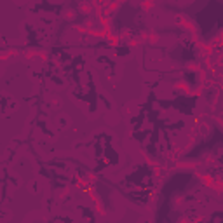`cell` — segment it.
<instances>
[{
	"label": "cell",
	"instance_id": "1",
	"mask_svg": "<svg viewBox=\"0 0 223 223\" xmlns=\"http://www.w3.org/2000/svg\"><path fill=\"white\" fill-rule=\"evenodd\" d=\"M64 18L73 19V18H75V12H73V11H64Z\"/></svg>",
	"mask_w": 223,
	"mask_h": 223
}]
</instances>
